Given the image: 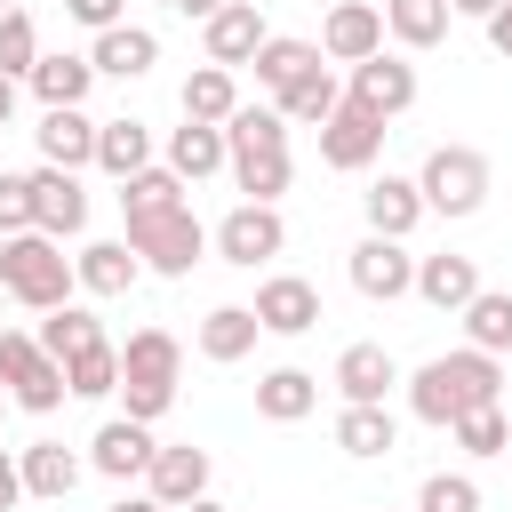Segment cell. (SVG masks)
<instances>
[{"instance_id": "obj_1", "label": "cell", "mask_w": 512, "mask_h": 512, "mask_svg": "<svg viewBox=\"0 0 512 512\" xmlns=\"http://www.w3.org/2000/svg\"><path fill=\"white\" fill-rule=\"evenodd\" d=\"M496 392H504V368H496V352H472V344H456V352H440V360H424L416 376H408V416L416 424H464L472 408H496Z\"/></svg>"}, {"instance_id": "obj_2", "label": "cell", "mask_w": 512, "mask_h": 512, "mask_svg": "<svg viewBox=\"0 0 512 512\" xmlns=\"http://www.w3.org/2000/svg\"><path fill=\"white\" fill-rule=\"evenodd\" d=\"M0 288H8V304H24V312H56V304H72L80 272H72L64 240L16 232V240H0Z\"/></svg>"}, {"instance_id": "obj_3", "label": "cell", "mask_w": 512, "mask_h": 512, "mask_svg": "<svg viewBox=\"0 0 512 512\" xmlns=\"http://www.w3.org/2000/svg\"><path fill=\"white\" fill-rule=\"evenodd\" d=\"M176 376H184V344L168 328H136L120 344V400L136 424H160L176 408Z\"/></svg>"}, {"instance_id": "obj_4", "label": "cell", "mask_w": 512, "mask_h": 512, "mask_svg": "<svg viewBox=\"0 0 512 512\" xmlns=\"http://www.w3.org/2000/svg\"><path fill=\"white\" fill-rule=\"evenodd\" d=\"M416 192L432 216H480L488 208V152L480 144H432L416 168Z\"/></svg>"}, {"instance_id": "obj_5", "label": "cell", "mask_w": 512, "mask_h": 512, "mask_svg": "<svg viewBox=\"0 0 512 512\" xmlns=\"http://www.w3.org/2000/svg\"><path fill=\"white\" fill-rule=\"evenodd\" d=\"M120 240H128V248L144 256V272H160V280H184V272L208 256V224L192 216V200H184V208H160V216H136Z\"/></svg>"}, {"instance_id": "obj_6", "label": "cell", "mask_w": 512, "mask_h": 512, "mask_svg": "<svg viewBox=\"0 0 512 512\" xmlns=\"http://www.w3.org/2000/svg\"><path fill=\"white\" fill-rule=\"evenodd\" d=\"M0 392H8L16 408H32V416H56V408L72 400L64 360H48L40 336H24V328H0Z\"/></svg>"}, {"instance_id": "obj_7", "label": "cell", "mask_w": 512, "mask_h": 512, "mask_svg": "<svg viewBox=\"0 0 512 512\" xmlns=\"http://www.w3.org/2000/svg\"><path fill=\"white\" fill-rule=\"evenodd\" d=\"M208 248H216V264H240V272H256V264H272V256L288 248V224H280V208H264V200H240V208H224V224L208 232Z\"/></svg>"}, {"instance_id": "obj_8", "label": "cell", "mask_w": 512, "mask_h": 512, "mask_svg": "<svg viewBox=\"0 0 512 512\" xmlns=\"http://www.w3.org/2000/svg\"><path fill=\"white\" fill-rule=\"evenodd\" d=\"M344 104H360V112H376L384 128L416 104V64L400 56V48H384V56H368V64H352V80H344Z\"/></svg>"}, {"instance_id": "obj_9", "label": "cell", "mask_w": 512, "mask_h": 512, "mask_svg": "<svg viewBox=\"0 0 512 512\" xmlns=\"http://www.w3.org/2000/svg\"><path fill=\"white\" fill-rule=\"evenodd\" d=\"M384 0H336L328 16H320V56L328 64H368V56H384Z\"/></svg>"}, {"instance_id": "obj_10", "label": "cell", "mask_w": 512, "mask_h": 512, "mask_svg": "<svg viewBox=\"0 0 512 512\" xmlns=\"http://www.w3.org/2000/svg\"><path fill=\"white\" fill-rule=\"evenodd\" d=\"M352 288H360L368 304H400V296H416V256H408V240L368 232V240L352 248Z\"/></svg>"}, {"instance_id": "obj_11", "label": "cell", "mask_w": 512, "mask_h": 512, "mask_svg": "<svg viewBox=\"0 0 512 512\" xmlns=\"http://www.w3.org/2000/svg\"><path fill=\"white\" fill-rule=\"evenodd\" d=\"M320 160H328L336 176L376 168V160H384V120H376V112H360V104H336V120L320 128Z\"/></svg>"}, {"instance_id": "obj_12", "label": "cell", "mask_w": 512, "mask_h": 512, "mask_svg": "<svg viewBox=\"0 0 512 512\" xmlns=\"http://www.w3.org/2000/svg\"><path fill=\"white\" fill-rule=\"evenodd\" d=\"M32 232H48V240L88 232V192H80L72 168H32Z\"/></svg>"}, {"instance_id": "obj_13", "label": "cell", "mask_w": 512, "mask_h": 512, "mask_svg": "<svg viewBox=\"0 0 512 512\" xmlns=\"http://www.w3.org/2000/svg\"><path fill=\"white\" fill-rule=\"evenodd\" d=\"M152 456H160V440H152V424H136V416H104L96 440H88V464H96L104 480H144Z\"/></svg>"}, {"instance_id": "obj_14", "label": "cell", "mask_w": 512, "mask_h": 512, "mask_svg": "<svg viewBox=\"0 0 512 512\" xmlns=\"http://www.w3.org/2000/svg\"><path fill=\"white\" fill-rule=\"evenodd\" d=\"M264 40H272V32H264L256 0H224V8L200 24V56H208V64H224V72H232V64H256V48H264Z\"/></svg>"}, {"instance_id": "obj_15", "label": "cell", "mask_w": 512, "mask_h": 512, "mask_svg": "<svg viewBox=\"0 0 512 512\" xmlns=\"http://www.w3.org/2000/svg\"><path fill=\"white\" fill-rule=\"evenodd\" d=\"M328 384L344 392V408H384V392H392V384H408V376H400V360H392L384 344H344Z\"/></svg>"}, {"instance_id": "obj_16", "label": "cell", "mask_w": 512, "mask_h": 512, "mask_svg": "<svg viewBox=\"0 0 512 512\" xmlns=\"http://www.w3.org/2000/svg\"><path fill=\"white\" fill-rule=\"evenodd\" d=\"M96 128L104 120H88L80 104H64V112H40V128H32V144H40V168H96Z\"/></svg>"}, {"instance_id": "obj_17", "label": "cell", "mask_w": 512, "mask_h": 512, "mask_svg": "<svg viewBox=\"0 0 512 512\" xmlns=\"http://www.w3.org/2000/svg\"><path fill=\"white\" fill-rule=\"evenodd\" d=\"M256 320H264V336H312L320 328V288L296 280V272H272L256 288Z\"/></svg>"}, {"instance_id": "obj_18", "label": "cell", "mask_w": 512, "mask_h": 512, "mask_svg": "<svg viewBox=\"0 0 512 512\" xmlns=\"http://www.w3.org/2000/svg\"><path fill=\"white\" fill-rule=\"evenodd\" d=\"M88 64H96V80H144L160 64V32L152 24H112V32H96Z\"/></svg>"}, {"instance_id": "obj_19", "label": "cell", "mask_w": 512, "mask_h": 512, "mask_svg": "<svg viewBox=\"0 0 512 512\" xmlns=\"http://www.w3.org/2000/svg\"><path fill=\"white\" fill-rule=\"evenodd\" d=\"M360 208H368V232H384V240H408V232L432 216V208H424V192H416V176H392V168L360 192Z\"/></svg>"}, {"instance_id": "obj_20", "label": "cell", "mask_w": 512, "mask_h": 512, "mask_svg": "<svg viewBox=\"0 0 512 512\" xmlns=\"http://www.w3.org/2000/svg\"><path fill=\"white\" fill-rule=\"evenodd\" d=\"M144 496H160L168 512H184V504H200L208 496V448H160L152 456V472H144Z\"/></svg>"}, {"instance_id": "obj_21", "label": "cell", "mask_w": 512, "mask_h": 512, "mask_svg": "<svg viewBox=\"0 0 512 512\" xmlns=\"http://www.w3.org/2000/svg\"><path fill=\"white\" fill-rule=\"evenodd\" d=\"M416 296H424L432 312H464V304L480 296V264H472V256H456V248L416 256Z\"/></svg>"}, {"instance_id": "obj_22", "label": "cell", "mask_w": 512, "mask_h": 512, "mask_svg": "<svg viewBox=\"0 0 512 512\" xmlns=\"http://www.w3.org/2000/svg\"><path fill=\"white\" fill-rule=\"evenodd\" d=\"M256 336H264V320H256V304H216L200 328H192V344H200V360H216V368H232V360H248L256 352Z\"/></svg>"}, {"instance_id": "obj_23", "label": "cell", "mask_w": 512, "mask_h": 512, "mask_svg": "<svg viewBox=\"0 0 512 512\" xmlns=\"http://www.w3.org/2000/svg\"><path fill=\"white\" fill-rule=\"evenodd\" d=\"M16 464H24V496H40V504H64L88 472V456H72L64 440H32V448H16Z\"/></svg>"}, {"instance_id": "obj_24", "label": "cell", "mask_w": 512, "mask_h": 512, "mask_svg": "<svg viewBox=\"0 0 512 512\" xmlns=\"http://www.w3.org/2000/svg\"><path fill=\"white\" fill-rule=\"evenodd\" d=\"M72 272H80L88 296H128V288L144 280V256H136L128 240H88V248L72 256Z\"/></svg>"}, {"instance_id": "obj_25", "label": "cell", "mask_w": 512, "mask_h": 512, "mask_svg": "<svg viewBox=\"0 0 512 512\" xmlns=\"http://www.w3.org/2000/svg\"><path fill=\"white\" fill-rule=\"evenodd\" d=\"M320 408V376L312 368H264L256 376V416L264 424H304Z\"/></svg>"}, {"instance_id": "obj_26", "label": "cell", "mask_w": 512, "mask_h": 512, "mask_svg": "<svg viewBox=\"0 0 512 512\" xmlns=\"http://www.w3.org/2000/svg\"><path fill=\"white\" fill-rule=\"evenodd\" d=\"M96 168H104L112 184L144 176V168H152V128H144V120H128V112H120V120H104V128H96Z\"/></svg>"}, {"instance_id": "obj_27", "label": "cell", "mask_w": 512, "mask_h": 512, "mask_svg": "<svg viewBox=\"0 0 512 512\" xmlns=\"http://www.w3.org/2000/svg\"><path fill=\"white\" fill-rule=\"evenodd\" d=\"M168 168H176L184 184H200V176H216V168H232V144H224V128H200V120H184V128H168Z\"/></svg>"}, {"instance_id": "obj_28", "label": "cell", "mask_w": 512, "mask_h": 512, "mask_svg": "<svg viewBox=\"0 0 512 512\" xmlns=\"http://www.w3.org/2000/svg\"><path fill=\"white\" fill-rule=\"evenodd\" d=\"M24 88L40 96V112H64V104H80V96L96 88V64H88V56H40Z\"/></svg>"}, {"instance_id": "obj_29", "label": "cell", "mask_w": 512, "mask_h": 512, "mask_svg": "<svg viewBox=\"0 0 512 512\" xmlns=\"http://www.w3.org/2000/svg\"><path fill=\"white\" fill-rule=\"evenodd\" d=\"M176 104H184V120H200V128H224V120L240 112V80H232L224 64H200V72L184 80V96H176Z\"/></svg>"}, {"instance_id": "obj_30", "label": "cell", "mask_w": 512, "mask_h": 512, "mask_svg": "<svg viewBox=\"0 0 512 512\" xmlns=\"http://www.w3.org/2000/svg\"><path fill=\"white\" fill-rule=\"evenodd\" d=\"M448 24H456L448 0H384V32H392L400 48H440Z\"/></svg>"}, {"instance_id": "obj_31", "label": "cell", "mask_w": 512, "mask_h": 512, "mask_svg": "<svg viewBox=\"0 0 512 512\" xmlns=\"http://www.w3.org/2000/svg\"><path fill=\"white\" fill-rule=\"evenodd\" d=\"M304 72H320V40H280V32H272V40L256 48V88L288 96V88H296Z\"/></svg>"}, {"instance_id": "obj_32", "label": "cell", "mask_w": 512, "mask_h": 512, "mask_svg": "<svg viewBox=\"0 0 512 512\" xmlns=\"http://www.w3.org/2000/svg\"><path fill=\"white\" fill-rule=\"evenodd\" d=\"M272 104H280V120H288V128H328V120H336V104H344V88H336V72L320 64V72H304V80H296L288 96H272Z\"/></svg>"}, {"instance_id": "obj_33", "label": "cell", "mask_w": 512, "mask_h": 512, "mask_svg": "<svg viewBox=\"0 0 512 512\" xmlns=\"http://www.w3.org/2000/svg\"><path fill=\"white\" fill-rule=\"evenodd\" d=\"M456 320H464V344H472V352H496V360L512 352V296H504V288H480Z\"/></svg>"}, {"instance_id": "obj_34", "label": "cell", "mask_w": 512, "mask_h": 512, "mask_svg": "<svg viewBox=\"0 0 512 512\" xmlns=\"http://www.w3.org/2000/svg\"><path fill=\"white\" fill-rule=\"evenodd\" d=\"M40 352L48 360H72V352H88V344H104V328H96V312L88 304H56V312H40Z\"/></svg>"}, {"instance_id": "obj_35", "label": "cell", "mask_w": 512, "mask_h": 512, "mask_svg": "<svg viewBox=\"0 0 512 512\" xmlns=\"http://www.w3.org/2000/svg\"><path fill=\"white\" fill-rule=\"evenodd\" d=\"M336 448L344 456H392L400 448V416L392 408H344L336 416Z\"/></svg>"}, {"instance_id": "obj_36", "label": "cell", "mask_w": 512, "mask_h": 512, "mask_svg": "<svg viewBox=\"0 0 512 512\" xmlns=\"http://www.w3.org/2000/svg\"><path fill=\"white\" fill-rule=\"evenodd\" d=\"M224 144H232V160H240V152H288L280 104H240V112L224 120Z\"/></svg>"}, {"instance_id": "obj_37", "label": "cell", "mask_w": 512, "mask_h": 512, "mask_svg": "<svg viewBox=\"0 0 512 512\" xmlns=\"http://www.w3.org/2000/svg\"><path fill=\"white\" fill-rule=\"evenodd\" d=\"M160 208H184V176H176L168 160H152L144 176L120 184V216H128V224H136V216H160Z\"/></svg>"}, {"instance_id": "obj_38", "label": "cell", "mask_w": 512, "mask_h": 512, "mask_svg": "<svg viewBox=\"0 0 512 512\" xmlns=\"http://www.w3.org/2000/svg\"><path fill=\"white\" fill-rule=\"evenodd\" d=\"M64 384H72V400H112V392H120V344L72 352V360H64Z\"/></svg>"}, {"instance_id": "obj_39", "label": "cell", "mask_w": 512, "mask_h": 512, "mask_svg": "<svg viewBox=\"0 0 512 512\" xmlns=\"http://www.w3.org/2000/svg\"><path fill=\"white\" fill-rule=\"evenodd\" d=\"M288 176H296L288 152H240V160H232V192H240V200H264V208L288 192Z\"/></svg>"}, {"instance_id": "obj_40", "label": "cell", "mask_w": 512, "mask_h": 512, "mask_svg": "<svg viewBox=\"0 0 512 512\" xmlns=\"http://www.w3.org/2000/svg\"><path fill=\"white\" fill-rule=\"evenodd\" d=\"M40 56H48V48H40V24H32L24 8H8V16H0V72H8V80H32Z\"/></svg>"}, {"instance_id": "obj_41", "label": "cell", "mask_w": 512, "mask_h": 512, "mask_svg": "<svg viewBox=\"0 0 512 512\" xmlns=\"http://www.w3.org/2000/svg\"><path fill=\"white\" fill-rule=\"evenodd\" d=\"M448 440H456L464 456H504V448H512V424H504V408H472L464 424H448Z\"/></svg>"}, {"instance_id": "obj_42", "label": "cell", "mask_w": 512, "mask_h": 512, "mask_svg": "<svg viewBox=\"0 0 512 512\" xmlns=\"http://www.w3.org/2000/svg\"><path fill=\"white\" fill-rule=\"evenodd\" d=\"M416 512H480V480L472 472H432L416 488Z\"/></svg>"}, {"instance_id": "obj_43", "label": "cell", "mask_w": 512, "mask_h": 512, "mask_svg": "<svg viewBox=\"0 0 512 512\" xmlns=\"http://www.w3.org/2000/svg\"><path fill=\"white\" fill-rule=\"evenodd\" d=\"M32 232V176H8L0 168V240Z\"/></svg>"}, {"instance_id": "obj_44", "label": "cell", "mask_w": 512, "mask_h": 512, "mask_svg": "<svg viewBox=\"0 0 512 512\" xmlns=\"http://www.w3.org/2000/svg\"><path fill=\"white\" fill-rule=\"evenodd\" d=\"M64 16L88 32H112V24H128V0H64Z\"/></svg>"}, {"instance_id": "obj_45", "label": "cell", "mask_w": 512, "mask_h": 512, "mask_svg": "<svg viewBox=\"0 0 512 512\" xmlns=\"http://www.w3.org/2000/svg\"><path fill=\"white\" fill-rule=\"evenodd\" d=\"M16 504H24V464L0 448V512H16Z\"/></svg>"}, {"instance_id": "obj_46", "label": "cell", "mask_w": 512, "mask_h": 512, "mask_svg": "<svg viewBox=\"0 0 512 512\" xmlns=\"http://www.w3.org/2000/svg\"><path fill=\"white\" fill-rule=\"evenodd\" d=\"M488 48H496V56H512V0L488 16Z\"/></svg>"}, {"instance_id": "obj_47", "label": "cell", "mask_w": 512, "mask_h": 512, "mask_svg": "<svg viewBox=\"0 0 512 512\" xmlns=\"http://www.w3.org/2000/svg\"><path fill=\"white\" fill-rule=\"evenodd\" d=\"M168 8H176V16H192V24H208V16L224 8V0H168Z\"/></svg>"}, {"instance_id": "obj_48", "label": "cell", "mask_w": 512, "mask_h": 512, "mask_svg": "<svg viewBox=\"0 0 512 512\" xmlns=\"http://www.w3.org/2000/svg\"><path fill=\"white\" fill-rule=\"evenodd\" d=\"M16 88H24V80H8V72H0V128L16 120Z\"/></svg>"}, {"instance_id": "obj_49", "label": "cell", "mask_w": 512, "mask_h": 512, "mask_svg": "<svg viewBox=\"0 0 512 512\" xmlns=\"http://www.w3.org/2000/svg\"><path fill=\"white\" fill-rule=\"evenodd\" d=\"M448 8H456V16H480V24H488V16L504 8V0H448Z\"/></svg>"}, {"instance_id": "obj_50", "label": "cell", "mask_w": 512, "mask_h": 512, "mask_svg": "<svg viewBox=\"0 0 512 512\" xmlns=\"http://www.w3.org/2000/svg\"><path fill=\"white\" fill-rule=\"evenodd\" d=\"M112 512H168V504H160V496H120Z\"/></svg>"}, {"instance_id": "obj_51", "label": "cell", "mask_w": 512, "mask_h": 512, "mask_svg": "<svg viewBox=\"0 0 512 512\" xmlns=\"http://www.w3.org/2000/svg\"><path fill=\"white\" fill-rule=\"evenodd\" d=\"M184 512H224V504H216V496H200V504H184Z\"/></svg>"}, {"instance_id": "obj_52", "label": "cell", "mask_w": 512, "mask_h": 512, "mask_svg": "<svg viewBox=\"0 0 512 512\" xmlns=\"http://www.w3.org/2000/svg\"><path fill=\"white\" fill-rule=\"evenodd\" d=\"M8 408H16V400H8V392H0V416H8Z\"/></svg>"}, {"instance_id": "obj_53", "label": "cell", "mask_w": 512, "mask_h": 512, "mask_svg": "<svg viewBox=\"0 0 512 512\" xmlns=\"http://www.w3.org/2000/svg\"><path fill=\"white\" fill-rule=\"evenodd\" d=\"M0 312H8V288H0Z\"/></svg>"}, {"instance_id": "obj_54", "label": "cell", "mask_w": 512, "mask_h": 512, "mask_svg": "<svg viewBox=\"0 0 512 512\" xmlns=\"http://www.w3.org/2000/svg\"><path fill=\"white\" fill-rule=\"evenodd\" d=\"M8 8H16V0H0V16H8Z\"/></svg>"}]
</instances>
